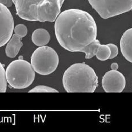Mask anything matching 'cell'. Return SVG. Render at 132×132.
<instances>
[{
	"mask_svg": "<svg viewBox=\"0 0 132 132\" xmlns=\"http://www.w3.org/2000/svg\"><path fill=\"white\" fill-rule=\"evenodd\" d=\"M55 36L63 48L80 52L96 39L97 28L92 15L85 11L71 9L62 12L55 20Z\"/></svg>",
	"mask_w": 132,
	"mask_h": 132,
	"instance_id": "obj_1",
	"label": "cell"
},
{
	"mask_svg": "<svg viewBox=\"0 0 132 132\" xmlns=\"http://www.w3.org/2000/svg\"><path fill=\"white\" fill-rule=\"evenodd\" d=\"M65 0H13L17 14L29 21L54 22Z\"/></svg>",
	"mask_w": 132,
	"mask_h": 132,
	"instance_id": "obj_2",
	"label": "cell"
},
{
	"mask_svg": "<svg viewBox=\"0 0 132 132\" xmlns=\"http://www.w3.org/2000/svg\"><path fill=\"white\" fill-rule=\"evenodd\" d=\"M62 84L68 93H93L98 86V81L93 68L84 63H77L65 70Z\"/></svg>",
	"mask_w": 132,
	"mask_h": 132,
	"instance_id": "obj_3",
	"label": "cell"
},
{
	"mask_svg": "<svg viewBox=\"0 0 132 132\" xmlns=\"http://www.w3.org/2000/svg\"><path fill=\"white\" fill-rule=\"evenodd\" d=\"M7 83L15 89L27 88L35 78V72L31 64L22 59L12 61L5 70Z\"/></svg>",
	"mask_w": 132,
	"mask_h": 132,
	"instance_id": "obj_4",
	"label": "cell"
},
{
	"mask_svg": "<svg viewBox=\"0 0 132 132\" xmlns=\"http://www.w3.org/2000/svg\"><path fill=\"white\" fill-rule=\"evenodd\" d=\"M30 61L34 72L39 75L46 76L57 69L59 58L55 50L49 46H44L34 51Z\"/></svg>",
	"mask_w": 132,
	"mask_h": 132,
	"instance_id": "obj_5",
	"label": "cell"
},
{
	"mask_svg": "<svg viewBox=\"0 0 132 132\" xmlns=\"http://www.w3.org/2000/svg\"><path fill=\"white\" fill-rule=\"evenodd\" d=\"M101 18L107 19L132 10V0H88Z\"/></svg>",
	"mask_w": 132,
	"mask_h": 132,
	"instance_id": "obj_6",
	"label": "cell"
},
{
	"mask_svg": "<svg viewBox=\"0 0 132 132\" xmlns=\"http://www.w3.org/2000/svg\"><path fill=\"white\" fill-rule=\"evenodd\" d=\"M14 20L11 12L0 3V47L7 43L14 31Z\"/></svg>",
	"mask_w": 132,
	"mask_h": 132,
	"instance_id": "obj_7",
	"label": "cell"
},
{
	"mask_svg": "<svg viewBox=\"0 0 132 132\" xmlns=\"http://www.w3.org/2000/svg\"><path fill=\"white\" fill-rule=\"evenodd\" d=\"M125 76L117 70L109 71L102 77V88L107 93H121L125 89Z\"/></svg>",
	"mask_w": 132,
	"mask_h": 132,
	"instance_id": "obj_8",
	"label": "cell"
},
{
	"mask_svg": "<svg viewBox=\"0 0 132 132\" xmlns=\"http://www.w3.org/2000/svg\"><path fill=\"white\" fill-rule=\"evenodd\" d=\"M120 49L125 59L132 63V28L123 34L120 40Z\"/></svg>",
	"mask_w": 132,
	"mask_h": 132,
	"instance_id": "obj_9",
	"label": "cell"
},
{
	"mask_svg": "<svg viewBox=\"0 0 132 132\" xmlns=\"http://www.w3.org/2000/svg\"><path fill=\"white\" fill-rule=\"evenodd\" d=\"M21 39L22 38L17 34H13L11 38L6 44L5 53L7 57L13 59L17 56L21 48L23 46Z\"/></svg>",
	"mask_w": 132,
	"mask_h": 132,
	"instance_id": "obj_10",
	"label": "cell"
},
{
	"mask_svg": "<svg viewBox=\"0 0 132 132\" xmlns=\"http://www.w3.org/2000/svg\"><path fill=\"white\" fill-rule=\"evenodd\" d=\"M51 36L49 33L44 29H37L33 31L31 40L34 44L37 46H45L49 43Z\"/></svg>",
	"mask_w": 132,
	"mask_h": 132,
	"instance_id": "obj_11",
	"label": "cell"
},
{
	"mask_svg": "<svg viewBox=\"0 0 132 132\" xmlns=\"http://www.w3.org/2000/svg\"><path fill=\"white\" fill-rule=\"evenodd\" d=\"M100 45V41L98 39H95L90 44L85 46L80 51L85 53V59H90L96 55L98 51L99 46Z\"/></svg>",
	"mask_w": 132,
	"mask_h": 132,
	"instance_id": "obj_12",
	"label": "cell"
},
{
	"mask_svg": "<svg viewBox=\"0 0 132 132\" xmlns=\"http://www.w3.org/2000/svg\"><path fill=\"white\" fill-rule=\"evenodd\" d=\"M96 57L100 61H106L109 59L110 49L107 45H101L99 46L98 51L96 54Z\"/></svg>",
	"mask_w": 132,
	"mask_h": 132,
	"instance_id": "obj_13",
	"label": "cell"
},
{
	"mask_svg": "<svg viewBox=\"0 0 132 132\" xmlns=\"http://www.w3.org/2000/svg\"><path fill=\"white\" fill-rule=\"evenodd\" d=\"M7 89V81L4 66L0 62V93H5Z\"/></svg>",
	"mask_w": 132,
	"mask_h": 132,
	"instance_id": "obj_14",
	"label": "cell"
},
{
	"mask_svg": "<svg viewBox=\"0 0 132 132\" xmlns=\"http://www.w3.org/2000/svg\"><path fill=\"white\" fill-rule=\"evenodd\" d=\"M29 92V93H58L59 91L49 86L38 85L34 87Z\"/></svg>",
	"mask_w": 132,
	"mask_h": 132,
	"instance_id": "obj_15",
	"label": "cell"
},
{
	"mask_svg": "<svg viewBox=\"0 0 132 132\" xmlns=\"http://www.w3.org/2000/svg\"><path fill=\"white\" fill-rule=\"evenodd\" d=\"M14 34H17L21 38L25 37L28 33V29L26 26L23 24H18L14 28Z\"/></svg>",
	"mask_w": 132,
	"mask_h": 132,
	"instance_id": "obj_16",
	"label": "cell"
},
{
	"mask_svg": "<svg viewBox=\"0 0 132 132\" xmlns=\"http://www.w3.org/2000/svg\"><path fill=\"white\" fill-rule=\"evenodd\" d=\"M107 45L109 47L110 49V55L109 59H113L116 57H117L118 53V49L117 46L113 44H107Z\"/></svg>",
	"mask_w": 132,
	"mask_h": 132,
	"instance_id": "obj_17",
	"label": "cell"
},
{
	"mask_svg": "<svg viewBox=\"0 0 132 132\" xmlns=\"http://www.w3.org/2000/svg\"><path fill=\"white\" fill-rule=\"evenodd\" d=\"M0 3L4 5L7 7H10L13 5V0H0Z\"/></svg>",
	"mask_w": 132,
	"mask_h": 132,
	"instance_id": "obj_18",
	"label": "cell"
},
{
	"mask_svg": "<svg viewBox=\"0 0 132 132\" xmlns=\"http://www.w3.org/2000/svg\"><path fill=\"white\" fill-rule=\"evenodd\" d=\"M118 68V65L117 64V63H113L112 65H111V69L112 70H117V69Z\"/></svg>",
	"mask_w": 132,
	"mask_h": 132,
	"instance_id": "obj_19",
	"label": "cell"
}]
</instances>
